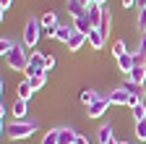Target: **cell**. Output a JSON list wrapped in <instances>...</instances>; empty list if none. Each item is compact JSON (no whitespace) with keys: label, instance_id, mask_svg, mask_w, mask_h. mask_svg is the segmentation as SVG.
Returning <instances> with one entry per match:
<instances>
[{"label":"cell","instance_id":"obj_24","mask_svg":"<svg viewBox=\"0 0 146 144\" xmlns=\"http://www.w3.org/2000/svg\"><path fill=\"white\" fill-rule=\"evenodd\" d=\"M13 47H16V42H13V40H3V42H0V55L8 58L11 52H13Z\"/></svg>","mask_w":146,"mask_h":144},{"label":"cell","instance_id":"obj_31","mask_svg":"<svg viewBox=\"0 0 146 144\" xmlns=\"http://www.w3.org/2000/svg\"><path fill=\"white\" fill-rule=\"evenodd\" d=\"M133 60H136V66H146V55H143V52H133Z\"/></svg>","mask_w":146,"mask_h":144},{"label":"cell","instance_id":"obj_19","mask_svg":"<svg viewBox=\"0 0 146 144\" xmlns=\"http://www.w3.org/2000/svg\"><path fill=\"white\" fill-rule=\"evenodd\" d=\"M39 24H42V29H52V26H60L58 24V16H55L52 11H47L42 19H39Z\"/></svg>","mask_w":146,"mask_h":144},{"label":"cell","instance_id":"obj_29","mask_svg":"<svg viewBox=\"0 0 146 144\" xmlns=\"http://www.w3.org/2000/svg\"><path fill=\"white\" fill-rule=\"evenodd\" d=\"M138 29H141V31H146V5H143V8H138Z\"/></svg>","mask_w":146,"mask_h":144},{"label":"cell","instance_id":"obj_14","mask_svg":"<svg viewBox=\"0 0 146 144\" xmlns=\"http://www.w3.org/2000/svg\"><path fill=\"white\" fill-rule=\"evenodd\" d=\"M123 89H125V92H131L133 97H138V100H143V94H146V92H143V86L136 84V81H131V79H125V81H123Z\"/></svg>","mask_w":146,"mask_h":144},{"label":"cell","instance_id":"obj_10","mask_svg":"<svg viewBox=\"0 0 146 144\" xmlns=\"http://www.w3.org/2000/svg\"><path fill=\"white\" fill-rule=\"evenodd\" d=\"M86 42H89V34H84V31L76 29V31H73V37L68 40V50H81Z\"/></svg>","mask_w":146,"mask_h":144},{"label":"cell","instance_id":"obj_36","mask_svg":"<svg viewBox=\"0 0 146 144\" xmlns=\"http://www.w3.org/2000/svg\"><path fill=\"white\" fill-rule=\"evenodd\" d=\"M138 5H141V8H143V5H146V0H138Z\"/></svg>","mask_w":146,"mask_h":144},{"label":"cell","instance_id":"obj_30","mask_svg":"<svg viewBox=\"0 0 146 144\" xmlns=\"http://www.w3.org/2000/svg\"><path fill=\"white\" fill-rule=\"evenodd\" d=\"M11 3H13V0H0V19H5V13H8V8H11Z\"/></svg>","mask_w":146,"mask_h":144},{"label":"cell","instance_id":"obj_37","mask_svg":"<svg viewBox=\"0 0 146 144\" xmlns=\"http://www.w3.org/2000/svg\"><path fill=\"white\" fill-rule=\"evenodd\" d=\"M117 144H128V141H117Z\"/></svg>","mask_w":146,"mask_h":144},{"label":"cell","instance_id":"obj_34","mask_svg":"<svg viewBox=\"0 0 146 144\" xmlns=\"http://www.w3.org/2000/svg\"><path fill=\"white\" fill-rule=\"evenodd\" d=\"M76 144H89V139H86V136H81V134H78V139H76Z\"/></svg>","mask_w":146,"mask_h":144},{"label":"cell","instance_id":"obj_8","mask_svg":"<svg viewBox=\"0 0 146 144\" xmlns=\"http://www.w3.org/2000/svg\"><path fill=\"white\" fill-rule=\"evenodd\" d=\"M117 66H120V71H123L125 76H131V71L136 68V60H133V52L128 50L125 55H120V58H117Z\"/></svg>","mask_w":146,"mask_h":144},{"label":"cell","instance_id":"obj_28","mask_svg":"<svg viewBox=\"0 0 146 144\" xmlns=\"http://www.w3.org/2000/svg\"><path fill=\"white\" fill-rule=\"evenodd\" d=\"M42 144H58V129L47 131V134H44V139H42Z\"/></svg>","mask_w":146,"mask_h":144},{"label":"cell","instance_id":"obj_13","mask_svg":"<svg viewBox=\"0 0 146 144\" xmlns=\"http://www.w3.org/2000/svg\"><path fill=\"white\" fill-rule=\"evenodd\" d=\"M73 31H76V26H70V24H68V26H63V24H60V26H58V31H55V40L68 45V40L73 37Z\"/></svg>","mask_w":146,"mask_h":144},{"label":"cell","instance_id":"obj_26","mask_svg":"<svg viewBox=\"0 0 146 144\" xmlns=\"http://www.w3.org/2000/svg\"><path fill=\"white\" fill-rule=\"evenodd\" d=\"M136 136L141 141H146V118L143 121H136Z\"/></svg>","mask_w":146,"mask_h":144},{"label":"cell","instance_id":"obj_18","mask_svg":"<svg viewBox=\"0 0 146 144\" xmlns=\"http://www.w3.org/2000/svg\"><path fill=\"white\" fill-rule=\"evenodd\" d=\"M131 81H136V84H141L143 86V81H146V66H136L133 71H131V76H128Z\"/></svg>","mask_w":146,"mask_h":144},{"label":"cell","instance_id":"obj_3","mask_svg":"<svg viewBox=\"0 0 146 144\" xmlns=\"http://www.w3.org/2000/svg\"><path fill=\"white\" fill-rule=\"evenodd\" d=\"M5 60H8V66L13 71H24V74H26V68H29V55H26V47L24 45H16L13 52H11Z\"/></svg>","mask_w":146,"mask_h":144},{"label":"cell","instance_id":"obj_20","mask_svg":"<svg viewBox=\"0 0 146 144\" xmlns=\"http://www.w3.org/2000/svg\"><path fill=\"white\" fill-rule=\"evenodd\" d=\"M11 113H13L18 121H24V118H26V100H16V102H13V110H11Z\"/></svg>","mask_w":146,"mask_h":144},{"label":"cell","instance_id":"obj_11","mask_svg":"<svg viewBox=\"0 0 146 144\" xmlns=\"http://www.w3.org/2000/svg\"><path fill=\"white\" fill-rule=\"evenodd\" d=\"M97 141L99 144H117L115 134H112V126H102V129L97 131Z\"/></svg>","mask_w":146,"mask_h":144},{"label":"cell","instance_id":"obj_7","mask_svg":"<svg viewBox=\"0 0 146 144\" xmlns=\"http://www.w3.org/2000/svg\"><path fill=\"white\" fill-rule=\"evenodd\" d=\"M102 11H104V5H99V3H89V5H86V16H89L91 26H99V21H102Z\"/></svg>","mask_w":146,"mask_h":144},{"label":"cell","instance_id":"obj_4","mask_svg":"<svg viewBox=\"0 0 146 144\" xmlns=\"http://www.w3.org/2000/svg\"><path fill=\"white\" fill-rule=\"evenodd\" d=\"M107 97H110V102H112V105H131V107H133V105H138V102H141V100H138V97H133L131 92H125L123 86L112 89Z\"/></svg>","mask_w":146,"mask_h":144},{"label":"cell","instance_id":"obj_32","mask_svg":"<svg viewBox=\"0 0 146 144\" xmlns=\"http://www.w3.org/2000/svg\"><path fill=\"white\" fill-rule=\"evenodd\" d=\"M138 52L146 55V31H141V42H138Z\"/></svg>","mask_w":146,"mask_h":144},{"label":"cell","instance_id":"obj_12","mask_svg":"<svg viewBox=\"0 0 146 144\" xmlns=\"http://www.w3.org/2000/svg\"><path fill=\"white\" fill-rule=\"evenodd\" d=\"M78 134L73 129H58V144H76Z\"/></svg>","mask_w":146,"mask_h":144},{"label":"cell","instance_id":"obj_25","mask_svg":"<svg viewBox=\"0 0 146 144\" xmlns=\"http://www.w3.org/2000/svg\"><path fill=\"white\" fill-rule=\"evenodd\" d=\"M131 113H133V118H136V121H143V118H146V107H143V102L133 105V107H131Z\"/></svg>","mask_w":146,"mask_h":144},{"label":"cell","instance_id":"obj_6","mask_svg":"<svg viewBox=\"0 0 146 144\" xmlns=\"http://www.w3.org/2000/svg\"><path fill=\"white\" fill-rule=\"evenodd\" d=\"M110 105H112V102H110V97H104V94H102L99 100H94V102L89 105V118H99V115H104Z\"/></svg>","mask_w":146,"mask_h":144},{"label":"cell","instance_id":"obj_16","mask_svg":"<svg viewBox=\"0 0 146 144\" xmlns=\"http://www.w3.org/2000/svg\"><path fill=\"white\" fill-rule=\"evenodd\" d=\"M73 26H76L78 31H84V34H89L91 29H94V26H91V21H89V16L84 13V16H78V19H73Z\"/></svg>","mask_w":146,"mask_h":144},{"label":"cell","instance_id":"obj_21","mask_svg":"<svg viewBox=\"0 0 146 144\" xmlns=\"http://www.w3.org/2000/svg\"><path fill=\"white\" fill-rule=\"evenodd\" d=\"M99 97H102V94H99V92H94V89H84V92H81V102H84L86 107L94 102V100H99Z\"/></svg>","mask_w":146,"mask_h":144},{"label":"cell","instance_id":"obj_23","mask_svg":"<svg viewBox=\"0 0 146 144\" xmlns=\"http://www.w3.org/2000/svg\"><path fill=\"white\" fill-rule=\"evenodd\" d=\"M31 94H34V89L29 86V81H21V84H18V100H26L29 102Z\"/></svg>","mask_w":146,"mask_h":144},{"label":"cell","instance_id":"obj_17","mask_svg":"<svg viewBox=\"0 0 146 144\" xmlns=\"http://www.w3.org/2000/svg\"><path fill=\"white\" fill-rule=\"evenodd\" d=\"M26 81H29V86L36 92V89L44 86V81H47V71H44V74H36V76H26Z\"/></svg>","mask_w":146,"mask_h":144},{"label":"cell","instance_id":"obj_5","mask_svg":"<svg viewBox=\"0 0 146 144\" xmlns=\"http://www.w3.org/2000/svg\"><path fill=\"white\" fill-rule=\"evenodd\" d=\"M44 71H47V55H42V52H31V55H29L26 76H36V74H44Z\"/></svg>","mask_w":146,"mask_h":144},{"label":"cell","instance_id":"obj_33","mask_svg":"<svg viewBox=\"0 0 146 144\" xmlns=\"http://www.w3.org/2000/svg\"><path fill=\"white\" fill-rule=\"evenodd\" d=\"M123 5H125V8H131V5H138V0H123Z\"/></svg>","mask_w":146,"mask_h":144},{"label":"cell","instance_id":"obj_22","mask_svg":"<svg viewBox=\"0 0 146 144\" xmlns=\"http://www.w3.org/2000/svg\"><path fill=\"white\" fill-rule=\"evenodd\" d=\"M110 26H112V16H110V8L104 5V11H102V21H99V29L107 34V31H110Z\"/></svg>","mask_w":146,"mask_h":144},{"label":"cell","instance_id":"obj_27","mask_svg":"<svg viewBox=\"0 0 146 144\" xmlns=\"http://www.w3.org/2000/svg\"><path fill=\"white\" fill-rule=\"evenodd\" d=\"M125 52H128V50H125V42H123V40H117V42L112 45V55H115V58H120V55H125Z\"/></svg>","mask_w":146,"mask_h":144},{"label":"cell","instance_id":"obj_15","mask_svg":"<svg viewBox=\"0 0 146 144\" xmlns=\"http://www.w3.org/2000/svg\"><path fill=\"white\" fill-rule=\"evenodd\" d=\"M65 8H68V13L73 16V19H78V16L86 13V5L81 3V0H68V5H65Z\"/></svg>","mask_w":146,"mask_h":144},{"label":"cell","instance_id":"obj_9","mask_svg":"<svg viewBox=\"0 0 146 144\" xmlns=\"http://www.w3.org/2000/svg\"><path fill=\"white\" fill-rule=\"evenodd\" d=\"M104 37H107V34H104L99 26H94V29L89 31V45L94 47V50H102V47H104Z\"/></svg>","mask_w":146,"mask_h":144},{"label":"cell","instance_id":"obj_2","mask_svg":"<svg viewBox=\"0 0 146 144\" xmlns=\"http://www.w3.org/2000/svg\"><path fill=\"white\" fill-rule=\"evenodd\" d=\"M39 37H42V24H39V19H29L26 26H24V47L31 50L36 42H39Z\"/></svg>","mask_w":146,"mask_h":144},{"label":"cell","instance_id":"obj_35","mask_svg":"<svg viewBox=\"0 0 146 144\" xmlns=\"http://www.w3.org/2000/svg\"><path fill=\"white\" fill-rule=\"evenodd\" d=\"M94 3H99V5H107V0H94Z\"/></svg>","mask_w":146,"mask_h":144},{"label":"cell","instance_id":"obj_1","mask_svg":"<svg viewBox=\"0 0 146 144\" xmlns=\"http://www.w3.org/2000/svg\"><path fill=\"white\" fill-rule=\"evenodd\" d=\"M36 129H39V123H36V121H16V123L3 126V134L8 139H29Z\"/></svg>","mask_w":146,"mask_h":144}]
</instances>
